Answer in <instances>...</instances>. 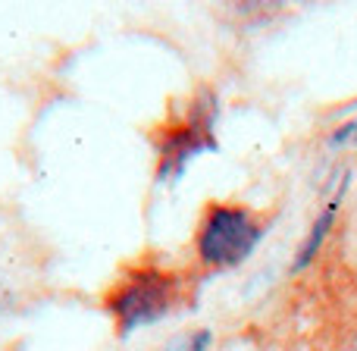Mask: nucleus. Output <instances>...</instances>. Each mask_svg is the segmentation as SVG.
<instances>
[{
    "mask_svg": "<svg viewBox=\"0 0 357 351\" xmlns=\"http://www.w3.org/2000/svg\"><path fill=\"white\" fill-rule=\"evenodd\" d=\"M345 188H348V182L342 185L339 191H335V197L326 204V207L320 210V216H317V220H314V226H310V232H307V239H304L301 251H298L295 270H304V267H307L310 260L317 257V251H320V248H323V241H326L329 229H333V223H335V210H339V204H342V195H345Z\"/></svg>",
    "mask_w": 357,
    "mask_h": 351,
    "instance_id": "nucleus-4",
    "label": "nucleus"
},
{
    "mask_svg": "<svg viewBox=\"0 0 357 351\" xmlns=\"http://www.w3.org/2000/svg\"><path fill=\"white\" fill-rule=\"evenodd\" d=\"M210 345H213V333L210 329H195V333L176 336L163 351H207Z\"/></svg>",
    "mask_w": 357,
    "mask_h": 351,
    "instance_id": "nucleus-5",
    "label": "nucleus"
},
{
    "mask_svg": "<svg viewBox=\"0 0 357 351\" xmlns=\"http://www.w3.org/2000/svg\"><path fill=\"white\" fill-rule=\"evenodd\" d=\"M213 117H216V104L210 98H204L191 107L188 119H185L182 126L167 129V138H163V144H160V167H157V176H160L163 182L182 176L185 167H188L201 151L216 148Z\"/></svg>",
    "mask_w": 357,
    "mask_h": 351,
    "instance_id": "nucleus-3",
    "label": "nucleus"
},
{
    "mask_svg": "<svg viewBox=\"0 0 357 351\" xmlns=\"http://www.w3.org/2000/svg\"><path fill=\"white\" fill-rule=\"evenodd\" d=\"M266 229L254 220L248 207H232V204H210L197 226L195 251L207 270H232L245 264L257 245L264 241Z\"/></svg>",
    "mask_w": 357,
    "mask_h": 351,
    "instance_id": "nucleus-1",
    "label": "nucleus"
},
{
    "mask_svg": "<svg viewBox=\"0 0 357 351\" xmlns=\"http://www.w3.org/2000/svg\"><path fill=\"white\" fill-rule=\"evenodd\" d=\"M178 301V279L160 270H138L116 285L107 308L123 336L163 320Z\"/></svg>",
    "mask_w": 357,
    "mask_h": 351,
    "instance_id": "nucleus-2",
    "label": "nucleus"
},
{
    "mask_svg": "<svg viewBox=\"0 0 357 351\" xmlns=\"http://www.w3.org/2000/svg\"><path fill=\"white\" fill-rule=\"evenodd\" d=\"M333 144H342V148H357V119L339 126V129L333 132Z\"/></svg>",
    "mask_w": 357,
    "mask_h": 351,
    "instance_id": "nucleus-6",
    "label": "nucleus"
}]
</instances>
